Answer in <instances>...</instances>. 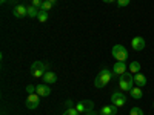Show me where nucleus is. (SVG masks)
<instances>
[{
    "label": "nucleus",
    "instance_id": "ddd939ff",
    "mask_svg": "<svg viewBox=\"0 0 154 115\" xmlns=\"http://www.w3.org/2000/svg\"><path fill=\"white\" fill-rule=\"evenodd\" d=\"M117 114V106L114 105H106L100 109V115H116Z\"/></svg>",
    "mask_w": 154,
    "mask_h": 115
},
{
    "label": "nucleus",
    "instance_id": "b1692460",
    "mask_svg": "<svg viewBox=\"0 0 154 115\" xmlns=\"http://www.w3.org/2000/svg\"><path fill=\"white\" fill-rule=\"evenodd\" d=\"M26 92H28V94H34V92H35V86L28 84V86H26Z\"/></svg>",
    "mask_w": 154,
    "mask_h": 115
},
{
    "label": "nucleus",
    "instance_id": "9b49d317",
    "mask_svg": "<svg viewBox=\"0 0 154 115\" xmlns=\"http://www.w3.org/2000/svg\"><path fill=\"white\" fill-rule=\"evenodd\" d=\"M43 81H45L46 84H54V83H57V74L53 72V71H46L45 75H43Z\"/></svg>",
    "mask_w": 154,
    "mask_h": 115
},
{
    "label": "nucleus",
    "instance_id": "7ed1b4c3",
    "mask_svg": "<svg viewBox=\"0 0 154 115\" xmlns=\"http://www.w3.org/2000/svg\"><path fill=\"white\" fill-rule=\"evenodd\" d=\"M111 54H112V57L117 60V61H125V60L128 58V51H126V48L122 46V45H116V46H112Z\"/></svg>",
    "mask_w": 154,
    "mask_h": 115
},
{
    "label": "nucleus",
    "instance_id": "412c9836",
    "mask_svg": "<svg viewBox=\"0 0 154 115\" xmlns=\"http://www.w3.org/2000/svg\"><path fill=\"white\" fill-rule=\"evenodd\" d=\"M130 115H143V111L140 109V108H133L131 112H130Z\"/></svg>",
    "mask_w": 154,
    "mask_h": 115
},
{
    "label": "nucleus",
    "instance_id": "20e7f679",
    "mask_svg": "<svg viewBox=\"0 0 154 115\" xmlns=\"http://www.w3.org/2000/svg\"><path fill=\"white\" fill-rule=\"evenodd\" d=\"M75 109L79 114H86V112H91L94 111V103L91 100H83V101H79V103L75 105Z\"/></svg>",
    "mask_w": 154,
    "mask_h": 115
},
{
    "label": "nucleus",
    "instance_id": "4468645a",
    "mask_svg": "<svg viewBox=\"0 0 154 115\" xmlns=\"http://www.w3.org/2000/svg\"><path fill=\"white\" fill-rule=\"evenodd\" d=\"M134 84L139 86V87H143L146 84V77L143 74H140V72L134 74Z\"/></svg>",
    "mask_w": 154,
    "mask_h": 115
},
{
    "label": "nucleus",
    "instance_id": "a211bd4d",
    "mask_svg": "<svg viewBox=\"0 0 154 115\" xmlns=\"http://www.w3.org/2000/svg\"><path fill=\"white\" fill-rule=\"evenodd\" d=\"M37 20L40 22V23H45V22H48V11H43V9H40V11H38Z\"/></svg>",
    "mask_w": 154,
    "mask_h": 115
},
{
    "label": "nucleus",
    "instance_id": "c756f323",
    "mask_svg": "<svg viewBox=\"0 0 154 115\" xmlns=\"http://www.w3.org/2000/svg\"><path fill=\"white\" fill-rule=\"evenodd\" d=\"M152 106H154V101H152Z\"/></svg>",
    "mask_w": 154,
    "mask_h": 115
},
{
    "label": "nucleus",
    "instance_id": "5701e85b",
    "mask_svg": "<svg viewBox=\"0 0 154 115\" xmlns=\"http://www.w3.org/2000/svg\"><path fill=\"white\" fill-rule=\"evenodd\" d=\"M42 3H43V0H32V6H35V8H38V9H40Z\"/></svg>",
    "mask_w": 154,
    "mask_h": 115
},
{
    "label": "nucleus",
    "instance_id": "f03ea898",
    "mask_svg": "<svg viewBox=\"0 0 154 115\" xmlns=\"http://www.w3.org/2000/svg\"><path fill=\"white\" fill-rule=\"evenodd\" d=\"M48 69V65L43 61H34L31 65V75L34 77V78H43V75Z\"/></svg>",
    "mask_w": 154,
    "mask_h": 115
},
{
    "label": "nucleus",
    "instance_id": "c85d7f7f",
    "mask_svg": "<svg viewBox=\"0 0 154 115\" xmlns=\"http://www.w3.org/2000/svg\"><path fill=\"white\" fill-rule=\"evenodd\" d=\"M0 2H2V3H5V2H6V0H0Z\"/></svg>",
    "mask_w": 154,
    "mask_h": 115
},
{
    "label": "nucleus",
    "instance_id": "f8f14e48",
    "mask_svg": "<svg viewBox=\"0 0 154 115\" xmlns=\"http://www.w3.org/2000/svg\"><path fill=\"white\" fill-rule=\"evenodd\" d=\"M126 69H128V68H126V65H125V61H116V65H114V68H112V72L117 74V75H123L125 72H128Z\"/></svg>",
    "mask_w": 154,
    "mask_h": 115
},
{
    "label": "nucleus",
    "instance_id": "6ab92c4d",
    "mask_svg": "<svg viewBox=\"0 0 154 115\" xmlns=\"http://www.w3.org/2000/svg\"><path fill=\"white\" fill-rule=\"evenodd\" d=\"M54 6V3H51L49 0H43V3H42V6H40V9H43V11H49L51 8Z\"/></svg>",
    "mask_w": 154,
    "mask_h": 115
},
{
    "label": "nucleus",
    "instance_id": "dca6fc26",
    "mask_svg": "<svg viewBox=\"0 0 154 115\" xmlns=\"http://www.w3.org/2000/svg\"><path fill=\"white\" fill-rule=\"evenodd\" d=\"M38 8H35V6H28V17H31V19H37V16H38Z\"/></svg>",
    "mask_w": 154,
    "mask_h": 115
},
{
    "label": "nucleus",
    "instance_id": "f257e3e1",
    "mask_svg": "<svg viewBox=\"0 0 154 115\" xmlns=\"http://www.w3.org/2000/svg\"><path fill=\"white\" fill-rule=\"evenodd\" d=\"M119 86L122 92H130L134 87V75L131 72H125L119 78Z\"/></svg>",
    "mask_w": 154,
    "mask_h": 115
},
{
    "label": "nucleus",
    "instance_id": "2eb2a0df",
    "mask_svg": "<svg viewBox=\"0 0 154 115\" xmlns=\"http://www.w3.org/2000/svg\"><path fill=\"white\" fill-rule=\"evenodd\" d=\"M130 95L133 97V98H136V100H139V98H142V87H139V86H134L131 91H130Z\"/></svg>",
    "mask_w": 154,
    "mask_h": 115
},
{
    "label": "nucleus",
    "instance_id": "aec40b11",
    "mask_svg": "<svg viewBox=\"0 0 154 115\" xmlns=\"http://www.w3.org/2000/svg\"><path fill=\"white\" fill-rule=\"evenodd\" d=\"M63 115H80L79 112H77L75 108H68L65 112H63Z\"/></svg>",
    "mask_w": 154,
    "mask_h": 115
},
{
    "label": "nucleus",
    "instance_id": "9d476101",
    "mask_svg": "<svg viewBox=\"0 0 154 115\" xmlns=\"http://www.w3.org/2000/svg\"><path fill=\"white\" fill-rule=\"evenodd\" d=\"M35 94H38L40 97H48V95L51 94V89H49V86L45 84V83L37 84V86H35Z\"/></svg>",
    "mask_w": 154,
    "mask_h": 115
},
{
    "label": "nucleus",
    "instance_id": "4be33fe9",
    "mask_svg": "<svg viewBox=\"0 0 154 115\" xmlns=\"http://www.w3.org/2000/svg\"><path fill=\"white\" fill-rule=\"evenodd\" d=\"M130 2L131 0H117V5H119V8H125L130 5Z\"/></svg>",
    "mask_w": 154,
    "mask_h": 115
},
{
    "label": "nucleus",
    "instance_id": "0eeeda50",
    "mask_svg": "<svg viewBox=\"0 0 154 115\" xmlns=\"http://www.w3.org/2000/svg\"><path fill=\"white\" fill-rule=\"evenodd\" d=\"M38 103H40V95L38 94H28V98H26V108L28 109H35L38 106Z\"/></svg>",
    "mask_w": 154,
    "mask_h": 115
},
{
    "label": "nucleus",
    "instance_id": "a878e982",
    "mask_svg": "<svg viewBox=\"0 0 154 115\" xmlns=\"http://www.w3.org/2000/svg\"><path fill=\"white\" fill-rule=\"evenodd\" d=\"M83 115H96V112H94V111H91V112H86V114H83Z\"/></svg>",
    "mask_w": 154,
    "mask_h": 115
},
{
    "label": "nucleus",
    "instance_id": "f3484780",
    "mask_svg": "<svg viewBox=\"0 0 154 115\" xmlns=\"http://www.w3.org/2000/svg\"><path fill=\"white\" fill-rule=\"evenodd\" d=\"M130 72L134 75V74H137V72H140V63L139 61H131L130 63Z\"/></svg>",
    "mask_w": 154,
    "mask_h": 115
},
{
    "label": "nucleus",
    "instance_id": "6e6552de",
    "mask_svg": "<svg viewBox=\"0 0 154 115\" xmlns=\"http://www.w3.org/2000/svg\"><path fill=\"white\" fill-rule=\"evenodd\" d=\"M131 46H133L134 51H142V49H145V38L140 37V35L134 37L133 40H131Z\"/></svg>",
    "mask_w": 154,
    "mask_h": 115
},
{
    "label": "nucleus",
    "instance_id": "39448f33",
    "mask_svg": "<svg viewBox=\"0 0 154 115\" xmlns=\"http://www.w3.org/2000/svg\"><path fill=\"white\" fill-rule=\"evenodd\" d=\"M112 77H114V72H111V71H108V69H102V71L97 74L96 78H99V80H100V83L103 84V87H105V86L111 81Z\"/></svg>",
    "mask_w": 154,
    "mask_h": 115
},
{
    "label": "nucleus",
    "instance_id": "393cba45",
    "mask_svg": "<svg viewBox=\"0 0 154 115\" xmlns=\"http://www.w3.org/2000/svg\"><path fill=\"white\" fill-rule=\"evenodd\" d=\"M66 106H68V108H75L74 103H72V100H68V101H66Z\"/></svg>",
    "mask_w": 154,
    "mask_h": 115
},
{
    "label": "nucleus",
    "instance_id": "bb28decb",
    "mask_svg": "<svg viewBox=\"0 0 154 115\" xmlns=\"http://www.w3.org/2000/svg\"><path fill=\"white\" fill-rule=\"evenodd\" d=\"M105 3H112V2H117V0H103Z\"/></svg>",
    "mask_w": 154,
    "mask_h": 115
},
{
    "label": "nucleus",
    "instance_id": "cd10ccee",
    "mask_svg": "<svg viewBox=\"0 0 154 115\" xmlns=\"http://www.w3.org/2000/svg\"><path fill=\"white\" fill-rule=\"evenodd\" d=\"M49 2H51V3H56V2H57V0H49Z\"/></svg>",
    "mask_w": 154,
    "mask_h": 115
},
{
    "label": "nucleus",
    "instance_id": "1a4fd4ad",
    "mask_svg": "<svg viewBox=\"0 0 154 115\" xmlns=\"http://www.w3.org/2000/svg\"><path fill=\"white\" fill-rule=\"evenodd\" d=\"M12 14H14V17L17 19H23L28 16V8L23 6V5H17L14 9H12Z\"/></svg>",
    "mask_w": 154,
    "mask_h": 115
},
{
    "label": "nucleus",
    "instance_id": "423d86ee",
    "mask_svg": "<svg viewBox=\"0 0 154 115\" xmlns=\"http://www.w3.org/2000/svg\"><path fill=\"white\" fill-rule=\"evenodd\" d=\"M125 103H126V95L123 92H114L111 95V105L117 106V108H122Z\"/></svg>",
    "mask_w": 154,
    "mask_h": 115
}]
</instances>
